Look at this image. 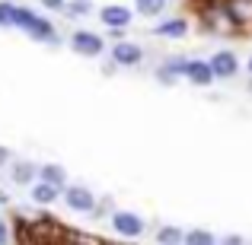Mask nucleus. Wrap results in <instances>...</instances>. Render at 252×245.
<instances>
[{
  "label": "nucleus",
  "instance_id": "nucleus-23",
  "mask_svg": "<svg viewBox=\"0 0 252 245\" xmlns=\"http://www.w3.org/2000/svg\"><path fill=\"white\" fill-rule=\"evenodd\" d=\"M249 74H252V57H249Z\"/></svg>",
  "mask_w": 252,
  "mask_h": 245
},
{
  "label": "nucleus",
  "instance_id": "nucleus-14",
  "mask_svg": "<svg viewBox=\"0 0 252 245\" xmlns=\"http://www.w3.org/2000/svg\"><path fill=\"white\" fill-rule=\"evenodd\" d=\"M38 175H42V182H51V185H58V188H64V182H67V175H64L61 165H42Z\"/></svg>",
  "mask_w": 252,
  "mask_h": 245
},
{
  "label": "nucleus",
  "instance_id": "nucleus-10",
  "mask_svg": "<svg viewBox=\"0 0 252 245\" xmlns=\"http://www.w3.org/2000/svg\"><path fill=\"white\" fill-rule=\"evenodd\" d=\"M154 32L163 35V38H182L185 32H189V23H185V19H166V23H160Z\"/></svg>",
  "mask_w": 252,
  "mask_h": 245
},
{
  "label": "nucleus",
  "instance_id": "nucleus-20",
  "mask_svg": "<svg viewBox=\"0 0 252 245\" xmlns=\"http://www.w3.org/2000/svg\"><path fill=\"white\" fill-rule=\"evenodd\" d=\"M6 239H10V229H6V223L0 220V245H6Z\"/></svg>",
  "mask_w": 252,
  "mask_h": 245
},
{
  "label": "nucleus",
  "instance_id": "nucleus-4",
  "mask_svg": "<svg viewBox=\"0 0 252 245\" xmlns=\"http://www.w3.org/2000/svg\"><path fill=\"white\" fill-rule=\"evenodd\" d=\"M70 48L77 51V54H83V57H96V54H102V38L96 35V32H74V38H70Z\"/></svg>",
  "mask_w": 252,
  "mask_h": 245
},
{
  "label": "nucleus",
  "instance_id": "nucleus-9",
  "mask_svg": "<svg viewBox=\"0 0 252 245\" xmlns=\"http://www.w3.org/2000/svg\"><path fill=\"white\" fill-rule=\"evenodd\" d=\"M58 185H51V182H35L32 185V201L35 204H51V201H58Z\"/></svg>",
  "mask_w": 252,
  "mask_h": 245
},
{
  "label": "nucleus",
  "instance_id": "nucleus-24",
  "mask_svg": "<svg viewBox=\"0 0 252 245\" xmlns=\"http://www.w3.org/2000/svg\"><path fill=\"white\" fill-rule=\"evenodd\" d=\"M105 245H115V242H105Z\"/></svg>",
  "mask_w": 252,
  "mask_h": 245
},
{
  "label": "nucleus",
  "instance_id": "nucleus-7",
  "mask_svg": "<svg viewBox=\"0 0 252 245\" xmlns=\"http://www.w3.org/2000/svg\"><path fill=\"white\" fill-rule=\"evenodd\" d=\"M112 61L122 64V67H134V64L144 61V51L137 48L134 42H118L115 48H112Z\"/></svg>",
  "mask_w": 252,
  "mask_h": 245
},
{
  "label": "nucleus",
  "instance_id": "nucleus-5",
  "mask_svg": "<svg viewBox=\"0 0 252 245\" xmlns=\"http://www.w3.org/2000/svg\"><path fill=\"white\" fill-rule=\"evenodd\" d=\"M131 16H134V13H131L128 6H122V3H109V6H102V10H99V19H102L109 29H128V26H131Z\"/></svg>",
  "mask_w": 252,
  "mask_h": 245
},
{
  "label": "nucleus",
  "instance_id": "nucleus-13",
  "mask_svg": "<svg viewBox=\"0 0 252 245\" xmlns=\"http://www.w3.org/2000/svg\"><path fill=\"white\" fill-rule=\"evenodd\" d=\"M185 242V233L179 226H163L157 233V245H182Z\"/></svg>",
  "mask_w": 252,
  "mask_h": 245
},
{
  "label": "nucleus",
  "instance_id": "nucleus-3",
  "mask_svg": "<svg viewBox=\"0 0 252 245\" xmlns=\"http://www.w3.org/2000/svg\"><path fill=\"white\" fill-rule=\"evenodd\" d=\"M64 204H67L70 210H77V214H90V210L96 207V194H93L90 188H83V185H70V188L64 191Z\"/></svg>",
  "mask_w": 252,
  "mask_h": 245
},
{
  "label": "nucleus",
  "instance_id": "nucleus-11",
  "mask_svg": "<svg viewBox=\"0 0 252 245\" xmlns=\"http://www.w3.org/2000/svg\"><path fill=\"white\" fill-rule=\"evenodd\" d=\"M227 13L240 23H246V19H252V0H227Z\"/></svg>",
  "mask_w": 252,
  "mask_h": 245
},
{
  "label": "nucleus",
  "instance_id": "nucleus-16",
  "mask_svg": "<svg viewBox=\"0 0 252 245\" xmlns=\"http://www.w3.org/2000/svg\"><path fill=\"white\" fill-rule=\"evenodd\" d=\"M35 165H29V163H19L16 169H13V182H19V185H29L32 178H35Z\"/></svg>",
  "mask_w": 252,
  "mask_h": 245
},
{
  "label": "nucleus",
  "instance_id": "nucleus-15",
  "mask_svg": "<svg viewBox=\"0 0 252 245\" xmlns=\"http://www.w3.org/2000/svg\"><path fill=\"white\" fill-rule=\"evenodd\" d=\"M182 245H217V239H214V233H208V229H191V233H185Z\"/></svg>",
  "mask_w": 252,
  "mask_h": 245
},
{
  "label": "nucleus",
  "instance_id": "nucleus-18",
  "mask_svg": "<svg viewBox=\"0 0 252 245\" xmlns=\"http://www.w3.org/2000/svg\"><path fill=\"white\" fill-rule=\"evenodd\" d=\"M0 26H13V3H0Z\"/></svg>",
  "mask_w": 252,
  "mask_h": 245
},
{
  "label": "nucleus",
  "instance_id": "nucleus-19",
  "mask_svg": "<svg viewBox=\"0 0 252 245\" xmlns=\"http://www.w3.org/2000/svg\"><path fill=\"white\" fill-rule=\"evenodd\" d=\"M45 6H48V10H67V3H64V0H42Z\"/></svg>",
  "mask_w": 252,
  "mask_h": 245
},
{
  "label": "nucleus",
  "instance_id": "nucleus-12",
  "mask_svg": "<svg viewBox=\"0 0 252 245\" xmlns=\"http://www.w3.org/2000/svg\"><path fill=\"white\" fill-rule=\"evenodd\" d=\"M169 0H134V10L141 13V16H160L163 10H166Z\"/></svg>",
  "mask_w": 252,
  "mask_h": 245
},
{
  "label": "nucleus",
  "instance_id": "nucleus-2",
  "mask_svg": "<svg viewBox=\"0 0 252 245\" xmlns=\"http://www.w3.org/2000/svg\"><path fill=\"white\" fill-rule=\"evenodd\" d=\"M112 226H115V233L122 236V239H137V236L147 229V223L137 214H131V210H118V214H112Z\"/></svg>",
  "mask_w": 252,
  "mask_h": 245
},
{
  "label": "nucleus",
  "instance_id": "nucleus-17",
  "mask_svg": "<svg viewBox=\"0 0 252 245\" xmlns=\"http://www.w3.org/2000/svg\"><path fill=\"white\" fill-rule=\"evenodd\" d=\"M90 10H93L90 0H70V3H67V13H70V16H86Z\"/></svg>",
  "mask_w": 252,
  "mask_h": 245
},
{
  "label": "nucleus",
  "instance_id": "nucleus-8",
  "mask_svg": "<svg viewBox=\"0 0 252 245\" xmlns=\"http://www.w3.org/2000/svg\"><path fill=\"white\" fill-rule=\"evenodd\" d=\"M185 80L195 86H208L214 83V70H211V61H185Z\"/></svg>",
  "mask_w": 252,
  "mask_h": 245
},
{
  "label": "nucleus",
  "instance_id": "nucleus-21",
  "mask_svg": "<svg viewBox=\"0 0 252 245\" xmlns=\"http://www.w3.org/2000/svg\"><path fill=\"white\" fill-rule=\"evenodd\" d=\"M223 245H243V239H240V236H227V239H223Z\"/></svg>",
  "mask_w": 252,
  "mask_h": 245
},
{
  "label": "nucleus",
  "instance_id": "nucleus-1",
  "mask_svg": "<svg viewBox=\"0 0 252 245\" xmlns=\"http://www.w3.org/2000/svg\"><path fill=\"white\" fill-rule=\"evenodd\" d=\"M13 26H19L23 32H29L32 38H38V42H55V29H51L48 19L35 16L32 10H26V6H13Z\"/></svg>",
  "mask_w": 252,
  "mask_h": 245
},
{
  "label": "nucleus",
  "instance_id": "nucleus-22",
  "mask_svg": "<svg viewBox=\"0 0 252 245\" xmlns=\"http://www.w3.org/2000/svg\"><path fill=\"white\" fill-rule=\"evenodd\" d=\"M3 163H6V150L0 147V165H3Z\"/></svg>",
  "mask_w": 252,
  "mask_h": 245
},
{
  "label": "nucleus",
  "instance_id": "nucleus-6",
  "mask_svg": "<svg viewBox=\"0 0 252 245\" xmlns=\"http://www.w3.org/2000/svg\"><path fill=\"white\" fill-rule=\"evenodd\" d=\"M211 70H214V80H230V77H236V70H240V61H236L233 51H217V54L211 57Z\"/></svg>",
  "mask_w": 252,
  "mask_h": 245
}]
</instances>
